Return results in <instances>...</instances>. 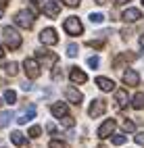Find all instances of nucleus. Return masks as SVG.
Listing matches in <instances>:
<instances>
[{
	"label": "nucleus",
	"mask_w": 144,
	"mask_h": 148,
	"mask_svg": "<svg viewBox=\"0 0 144 148\" xmlns=\"http://www.w3.org/2000/svg\"><path fill=\"white\" fill-rule=\"evenodd\" d=\"M44 15H48L50 19L59 17V15H61V6H59V2H56V0H50V2H44Z\"/></svg>",
	"instance_id": "obj_8"
},
{
	"label": "nucleus",
	"mask_w": 144,
	"mask_h": 148,
	"mask_svg": "<svg viewBox=\"0 0 144 148\" xmlns=\"http://www.w3.org/2000/svg\"><path fill=\"white\" fill-rule=\"evenodd\" d=\"M77 52H80V48H77V44H69L67 46V56H77Z\"/></svg>",
	"instance_id": "obj_23"
},
{
	"label": "nucleus",
	"mask_w": 144,
	"mask_h": 148,
	"mask_svg": "<svg viewBox=\"0 0 144 148\" xmlns=\"http://www.w3.org/2000/svg\"><path fill=\"white\" fill-rule=\"evenodd\" d=\"M69 77H71V82H73V84H86V82H88V75H86L82 69H77V67H73V69H71Z\"/></svg>",
	"instance_id": "obj_12"
},
{
	"label": "nucleus",
	"mask_w": 144,
	"mask_h": 148,
	"mask_svg": "<svg viewBox=\"0 0 144 148\" xmlns=\"http://www.w3.org/2000/svg\"><path fill=\"white\" fill-rule=\"evenodd\" d=\"M90 21L98 25V23H102V21H104V15H102V13H92V15H90Z\"/></svg>",
	"instance_id": "obj_24"
},
{
	"label": "nucleus",
	"mask_w": 144,
	"mask_h": 148,
	"mask_svg": "<svg viewBox=\"0 0 144 148\" xmlns=\"http://www.w3.org/2000/svg\"><path fill=\"white\" fill-rule=\"evenodd\" d=\"M104 111H107V102H104V100H100V98H94V100H92V104H90V108H88V115L96 119V117H100Z\"/></svg>",
	"instance_id": "obj_5"
},
{
	"label": "nucleus",
	"mask_w": 144,
	"mask_h": 148,
	"mask_svg": "<svg viewBox=\"0 0 144 148\" xmlns=\"http://www.w3.org/2000/svg\"><path fill=\"white\" fill-rule=\"evenodd\" d=\"M65 96H67V100H69L71 104H75V106H80V104H82V100H84L82 92H80V90H75L73 86H69V88L65 90Z\"/></svg>",
	"instance_id": "obj_7"
},
{
	"label": "nucleus",
	"mask_w": 144,
	"mask_h": 148,
	"mask_svg": "<svg viewBox=\"0 0 144 148\" xmlns=\"http://www.w3.org/2000/svg\"><path fill=\"white\" fill-rule=\"evenodd\" d=\"M115 100L119 106H128V90H115Z\"/></svg>",
	"instance_id": "obj_16"
},
{
	"label": "nucleus",
	"mask_w": 144,
	"mask_h": 148,
	"mask_svg": "<svg viewBox=\"0 0 144 148\" xmlns=\"http://www.w3.org/2000/svg\"><path fill=\"white\" fill-rule=\"evenodd\" d=\"M21 88H23V90H25V92H29V90H32V88H34V86H32L29 82H25V84H23Z\"/></svg>",
	"instance_id": "obj_33"
},
{
	"label": "nucleus",
	"mask_w": 144,
	"mask_h": 148,
	"mask_svg": "<svg viewBox=\"0 0 144 148\" xmlns=\"http://www.w3.org/2000/svg\"><path fill=\"white\" fill-rule=\"evenodd\" d=\"M142 4H144V0H142Z\"/></svg>",
	"instance_id": "obj_43"
},
{
	"label": "nucleus",
	"mask_w": 144,
	"mask_h": 148,
	"mask_svg": "<svg viewBox=\"0 0 144 148\" xmlns=\"http://www.w3.org/2000/svg\"><path fill=\"white\" fill-rule=\"evenodd\" d=\"M96 86H98L102 92L115 90V82H113V79H107V77H96Z\"/></svg>",
	"instance_id": "obj_14"
},
{
	"label": "nucleus",
	"mask_w": 144,
	"mask_h": 148,
	"mask_svg": "<svg viewBox=\"0 0 144 148\" xmlns=\"http://www.w3.org/2000/svg\"><path fill=\"white\" fill-rule=\"evenodd\" d=\"M136 142H138L140 146H144V132H138V134H136Z\"/></svg>",
	"instance_id": "obj_31"
},
{
	"label": "nucleus",
	"mask_w": 144,
	"mask_h": 148,
	"mask_svg": "<svg viewBox=\"0 0 144 148\" xmlns=\"http://www.w3.org/2000/svg\"><path fill=\"white\" fill-rule=\"evenodd\" d=\"M40 40H42V44H46V46H54L56 42H59V36H56V32H54L52 27H46V29H42Z\"/></svg>",
	"instance_id": "obj_6"
},
{
	"label": "nucleus",
	"mask_w": 144,
	"mask_h": 148,
	"mask_svg": "<svg viewBox=\"0 0 144 148\" xmlns=\"http://www.w3.org/2000/svg\"><path fill=\"white\" fill-rule=\"evenodd\" d=\"M104 2H107V0H96V4H104Z\"/></svg>",
	"instance_id": "obj_38"
},
{
	"label": "nucleus",
	"mask_w": 144,
	"mask_h": 148,
	"mask_svg": "<svg viewBox=\"0 0 144 148\" xmlns=\"http://www.w3.org/2000/svg\"><path fill=\"white\" fill-rule=\"evenodd\" d=\"M8 4V0H0V6H6Z\"/></svg>",
	"instance_id": "obj_36"
},
{
	"label": "nucleus",
	"mask_w": 144,
	"mask_h": 148,
	"mask_svg": "<svg viewBox=\"0 0 144 148\" xmlns=\"http://www.w3.org/2000/svg\"><path fill=\"white\" fill-rule=\"evenodd\" d=\"M34 13L32 11H19L17 15H15V23L19 25V27H23V29H32L34 27Z\"/></svg>",
	"instance_id": "obj_2"
},
{
	"label": "nucleus",
	"mask_w": 144,
	"mask_h": 148,
	"mask_svg": "<svg viewBox=\"0 0 144 148\" xmlns=\"http://www.w3.org/2000/svg\"><path fill=\"white\" fill-rule=\"evenodd\" d=\"M123 130H125V132H134V130H136V125H134V121H123Z\"/></svg>",
	"instance_id": "obj_28"
},
{
	"label": "nucleus",
	"mask_w": 144,
	"mask_h": 148,
	"mask_svg": "<svg viewBox=\"0 0 144 148\" xmlns=\"http://www.w3.org/2000/svg\"><path fill=\"white\" fill-rule=\"evenodd\" d=\"M11 142H13L15 146H23V144H25V138H23L21 132H13V134H11Z\"/></svg>",
	"instance_id": "obj_18"
},
{
	"label": "nucleus",
	"mask_w": 144,
	"mask_h": 148,
	"mask_svg": "<svg viewBox=\"0 0 144 148\" xmlns=\"http://www.w3.org/2000/svg\"><path fill=\"white\" fill-rule=\"evenodd\" d=\"M121 17H123V21H125V23H136V21L142 19V13L138 11V8H128Z\"/></svg>",
	"instance_id": "obj_10"
},
{
	"label": "nucleus",
	"mask_w": 144,
	"mask_h": 148,
	"mask_svg": "<svg viewBox=\"0 0 144 148\" xmlns=\"http://www.w3.org/2000/svg\"><path fill=\"white\" fill-rule=\"evenodd\" d=\"M132 106L136 108V111H142V108H144V92H138L136 96H134V100H132Z\"/></svg>",
	"instance_id": "obj_17"
},
{
	"label": "nucleus",
	"mask_w": 144,
	"mask_h": 148,
	"mask_svg": "<svg viewBox=\"0 0 144 148\" xmlns=\"http://www.w3.org/2000/svg\"><path fill=\"white\" fill-rule=\"evenodd\" d=\"M4 100H6L8 104H15V102H17V94H15L13 90H6V92H4Z\"/></svg>",
	"instance_id": "obj_21"
},
{
	"label": "nucleus",
	"mask_w": 144,
	"mask_h": 148,
	"mask_svg": "<svg viewBox=\"0 0 144 148\" xmlns=\"http://www.w3.org/2000/svg\"><path fill=\"white\" fill-rule=\"evenodd\" d=\"M65 32L69 36H80L84 32V25L77 17H69V19H65Z\"/></svg>",
	"instance_id": "obj_3"
},
{
	"label": "nucleus",
	"mask_w": 144,
	"mask_h": 148,
	"mask_svg": "<svg viewBox=\"0 0 144 148\" xmlns=\"http://www.w3.org/2000/svg\"><path fill=\"white\" fill-rule=\"evenodd\" d=\"M61 123H63L65 127H73V125H75V121H73V117H69V115H65L63 119H61Z\"/></svg>",
	"instance_id": "obj_25"
},
{
	"label": "nucleus",
	"mask_w": 144,
	"mask_h": 148,
	"mask_svg": "<svg viewBox=\"0 0 144 148\" xmlns=\"http://www.w3.org/2000/svg\"><path fill=\"white\" fill-rule=\"evenodd\" d=\"M34 117H36V106L32 104L29 108H27V111H23L21 115L17 117V123H19V125H25V123L29 121V119H34Z\"/></svg>",
	"instance_id": "obj_13"
},
{
	"label": "nucleus",
	"mask_w": 144,
	"mask_h": 148,
	"mask_svg": "<svg viewBox=\"0 0 144 148\" xmlns=\"http://www.w3.org/2000/svg\"><path fill=\"white\" fill-rule=\"evenodd\" d=\"M46 130H48V134H56V127H54L52 123H50V125H48V127H46Z\"/></svg>",
	"instance_id": "obj_34"
},
{
	"label": "nucleus",
	"mask_w": 144,
	"mask_h": 148,
	"mask_svg": "<svg viewBox=\"0 0 144 148\" xmlns=\"http://www.w3.org/2000/svg\"><path fill=\"white\" fill-rule=\"evenodd\" d=\"M23 67H25V75L29 77V79H36V77L40 75V65H38L36 58H25Z\"/></svg>",
	"instance_id": "obj_4"
},
{
	"label": "nucleus",
	"mask_w": 144,
	"mask_h": 148,
	"mask_svg": "<svg viewBox=\"0 0 144 148\" xmlns=\"http://www.w3.org/2000/svg\"><path fill=\"white\" fill-rule=\"evenodd\" d=\"M123 84L125 86H138L140 84V75L134 71V69H128V71L123 73Z\"/></svg>",
	"instance_id": "obj_11"
},
{
	"label": "nucleus",
	"mask_w": 144,
	"mask_h": 148,
	"mask_svg": "<svg viewBox=\"0 0 144 148\" xmlns=\"http://www.w3.org/2000/svg\"><path fill=\"white\" fill-rule=\"evenodd\" d=\"M130 2V0H115V4H117V6H121V4H128Z\"/></svg>",
	"instance_id": "obj_35"
},
{
	"label": "nucleus",
	"mask_w": 144,
	"mask_h": 148,
	"mask_svg": "<svg viewBox=\"0 0 144 148\" xmlns=\"http://www.w3.org/2000/svg\"><path fill=\"white\" fill-rule=\"evenodd\" d=\"M0 19H2V13H0Z\"/></svg>",
	"instance_id": "obj_41"
},
{
	"label": "nucleus",
	"mask_w": 144,
	"mask_h": 148,
	"mask_svg": "<svg viewBox=\"0 0 144 148\" xmlns=\"http://www.w3.org/2000/svg\"><path fill=\"white\" fill-rule=\"evenodd\" d=\"M42 134V127L40 125H34V127H29V138H38Z\"/></svg>",
	"instance_id": "obj_26"
},
{
	"label": "nucleus",
	"mask_w": 144,
	"mask_h": 148,
	"mask_svg": "<svg viewBox=\"0 0 144 148\" xmlns=\"http://www.w3.org/2000/svg\"><path fill=\"white\" fill-rule=\"evenodd\" d=\"M13 119V115L11 113H8V111H4V113H0V127H4L8 121H11Z\"/></svg>",
	"instance_id": "obj_22"
},
{
	"label": "nucleus",
	"mask_w": 144,
	"mask_h": 148,
	"mask_svg": "<svg viewBox=\"0 0 144 148\" xmlns=\"http://www.w3.org/2000/svg\"><path fill=\"white\" fill-rule=\"evenodd\" d=\"M2 36H4V44L11 48V50H17L21 46V36H19L13 27H4L2 29Z\"/></svg>",
	"instance_id": "obj_1"
},
{
	"label": "nucleus",
	"mask_w": 144,
	"mask_h": 148,
	"mask_svg": "<svg viewBox=\"0 0 144 148\" xmlns=\"http://www.w3.org/2000/svg\"><path fill=\"white\" fill-rule=\"evenodd\" d=\"M4 69H6V73L11 75V77H15V75L19 73V65H17V63H8Z\"/></svg>",
	"instance_id": "obj_20"
},
{
	"label": "nucleus",
	"mask_w": 144,
	"mask_h": 148,
	"mask_svg": "<svg viewBox=\"0 0 144 148\" xmlns=\"http://www.w3.org/2000/svg\"><path fill=\"white\" fill-rule=\"evenodd\" d=\"M0 104H2V100H0Z\"/></svg>",
	"instance_id": "obj_42"
},
{
	"label": "nucleus",
	"mask_w": 144,
	"mask_h": 148,
	"mask_svg": "<svg viewBox=\"0 0 144 148\" xmlns=\"http://www.w3.org/2000/svg\"><path fill=\"white\" fill-rule=\"evenodd\" d=\"M2 54H4V52H2V46H0V58H2Z\"/></svg>",
	"instance_id": "obj_39"
},
{
	"label": "nucleus",
	"mask_w": 144,
	"mask_h": 148,
	"mask_svg": "<svg viewBox=\"0 0 144 148\" xmlns=\"http://www.w3.org/2000/svg\"><path fill=\"white\" fill-rule=\"evenodd\" d=\"M88 65H90L92 69H96V67L100 65V58H98V56H90V58H88Z\"/></svg>",
	"instance_id": "obj_27"
},
{
	"label": "nucleus",
	"mask_w": 144,
	"mask_h": 148,
	"mask_svg": "<svg viewBox=\"0 0 144 148\" xmlns=\"http://www.w3.org/2000/svg\"><path fill=\"white\" fill-rule=\"evenodd\" d=\"M140 46L144 48V36H140Z\"/></svg>",
	"instance_id": "obj_37"
},
{
	"label": "nucleus",
	"mask_w": 144,
	"mask_h": 148,
	"mask_svg": "<svg viewBox=\"0 0 144 148\" xmlns=\"http://www.w3.org/2000/svg\"><path fill=\"white\" fill-rule=\"evenodd\" d=\"M50 148H67V144L65 142H59V140H52L50 142Z\"/></svg>",
	"instance_id": "obj_29"
},
{
	"label": "nucleus",
	"mask_w": 144,
	"mask_h": 148,
	"mask_svg": "<svg viewBox=\"0 0 144 148\" xmlns=\"http://www.w3.org/2000/svg\"><path fill=\"white\" fill-rule=\"evenodd\" d=\"M113 130H115V121H113V119H107V121L98 127V132H96V134H98V138H102V140H104V138H109V136L113 134Z\"/></svg>",
	"instance_id": "obj_9"
},
{
	"label": "nucleus",
	"mask_w": 144,
	"mask_h": 148,
	"mask_svg": "<svg viewBox=\"0 0 144 148\" xmlns=\"http://www.w3.org/2000/svg\"><path fill=\"white\" fill-rule=\"evenodd\" d=\"M32 2H36V4H38V2H42V0H32Z\"/></svg>",
	"instance_id": "obj_40"
},
{
	"label": "nucleus",
	"mask_w": 144,
	"mask_h": 148,
	"mask_svg": "<svg viewBox=\"0 0 144 148\" xmlns=\"http://www.w3.org/2000/svg\"><path fill=\"white\" fill-rule=\"evenodd\" d=\"M125 142H128V136H123V134H117L111 138V144H115V146H123Z\"/></svg>",
	"instance_id": "obj_19"
},
{
	"label": "nucleus",
	"mask_w": 144,
	"mask_h": 148,
	"mask_svg": "<svg viewBox=\"0 0 144 148\" xmlns=\"http://www.w3.org/2000/svg\"><path fill=\"white\" fill-rule=\"evenodd\" d=\"M50 111H52L54 117H59V119H61V117L67 115V104H65V102H54V104L50 106Z\"/></svg>",
	"instance_id": "obj_15"
},
{
	"label": "nucleus",
	"mask_w": 144,
	"mask_h": 148,
	"mask_svg": "<svg viewBox=\"0 0 144 148\" xmlns=\"http://www.w3.org/2000/svg\"><path fill=\"white\" fill-rule=\"evenodd\" d=\"M63 73H61V67L59 65H54V71H52V79H59Z\"/></svg>",
	"instance_id": "obj_30"
},
{
	"label": "nucleus",
	"mask_w": 144,
	"mask_h": 148,
	"mask_svg": "<svg viewBox=\"0 0 144 148\" xmlns=\"http://www.w3.org/2000/svg\"><path fill=\"white\" fill-rule=\"evenodd\" d=\"M61 2H65L67 6H77V4L82 2V0H61Z\"/></svg>",
	"instance_id": "obj_32"
}]
</instances>
